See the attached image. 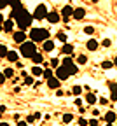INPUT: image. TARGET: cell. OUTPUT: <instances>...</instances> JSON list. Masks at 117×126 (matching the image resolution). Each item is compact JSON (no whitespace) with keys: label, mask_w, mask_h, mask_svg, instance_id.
Here are the masks:
<instances>
[{"label":"cell","mask_w":117,"mask_h":126,"mask_svg":"<svg viewBox=\"0 0 117 126\" xmlns=\"http://www.w3.org/2000/svg\"><path fill=\"white\" fill-rule=\"evenodd\" d=\"M11 19H14V23L18 25V28L23 32V30H26V28L31 26L33 16H31L25 7H16V9H12V12H11Z\"/></svg>","instance_id":"cell-1"},{"label":"cell","mask_w":117,"mask_h":126,"mask_svg":"<svg viewBox=\"0 0 117 126\" xmlns=\"http://www.w3.org/2000/svg\"><path fill=\"white\" fill-rule=\"evenodd\" d=\"M28 37L31 39V42H45L49 40V32L45 28H31Z\"/></svg>","instance_id":"cell-2"},{"label":"cell","mask_w":117,"mask_h":126,"mask_svg":"<svg viewBox=\"0 0 117 126\" xmlns=\"http://www.w3.org/2000/svg\"><path fill=\"white\" fill-rule=\"evenodd\" d=\"M21 54L25 58H33V54H37V47H35V42L31 40H26L25 44H21Z\"/></svg>","instance_id":"cell-3"},{"label":"cell","mask_w":117,"mask_h":126,"mask_svg":"<svg viewBox=\"0 0 117 126\" xmlns=\"http://www.w3.org/2000/svg\"><path fill=\"white\" fill-rule=\"evenodd\" d=\"M47 9H45V5H37L35 7V12H33V19H47Z\"/></svg>","instance_id":"cell-4"},{"label":"cell","mask_w":117,"mask_h":126,"mask_svg":"<svg viewBox=\"0 0 117 126\" xmlns=\"http://www.w3.org/2000/svg\"><path fill=\"white\" fill-rule=\"evenodd\" d=\"M61 65H63V67H66V70L70 72V75H75V74H77V70H79V68H77V65H73V61H72V58H70V56H66V58L63 60Z\"/></svg>","instance_id":"cell-5"},{"label":"cell","mask_w":117,"mask_h":126,"mask_svg":"<svg viewBox=\"0 0 117 126\" xmlns=\"http://www.w3.org/2000/svg\"><path fill=\"white\" fill-rule=\"evenodd\" d=\"M54 75L59 79V81H65V79H68L70 77V72L66 70V67H63V65H59L58 68H56V72H54Z\"/></svg>","instance_id":"cell-6"},{"label":"cell","mask_w":117,"mask_h":126,"mask_svg":"<svg viewBox=\"0 0 117 126\" xmlns=\"http://www.w3.org/2000/svg\"><path fill=\"white\" fill-rule=\"evenodd\" d=\"M73 7H70V5H65L63 9H61V16H63V21H68V18L70 16H73Z\"/></svg>","instance_id":"cell-7"},{"label":"cell","mask_w":117,"mask_h":126,"mask_svg":"<svg viewBox=\"0 0 117 126\" xmlns=\"http://www.w3.org/2000/svg\"><path fill=\"white\" fill-rule=\"evenodd\" d=\"M12 39H14V42H18V44H25L26 42V33L25 32H16V33L12 35Z\"/></svg>","instance_id":"cell-8"},{"label":"cell","mask_w":117,"mask_h":126,"mask_svg":"<svg viewBox=\"0 0 117 126\" xmlns=\"http://www.w3.org/2000/svg\"><path fill=\"white\" fill-rule=\"evenodd\" d=\"M47 21H49V23H53V25H56V23L59 21V14H58L56 11H51V12L47 14Z\"/></svg>","instance_id":"cell-9"},{"label":"cell","mask_w":117,"mask_h":126,"mask_svg":"<svg viewBox=\"0 0 117 126\" xmlns=\"http://www.w3.org/2000/svg\"><path fill=\"white\" fill-rule=\"evenodd\" d=\"M47 86L51 88V89H58V88H59V79H58V77L47 79Z\"/></svg>","instance_id":"cell-10"},{"label":"cell","mask_w":117,"mask_h":126,"mask_svg":"<svg viewBox=\"0 0 117 126\" xmlns=\"http://www.w3.org/2000/svg\"><path fill=\"white\" fill-rule=\"evenodd\" d=\"M86 16V9H82V7H77L73 11V19H82Z\"/></svg>","instance_id":"cell-11"},{"label":"cell","mask_w":117,"mask_h":126,"mask_svg":"<svg viewBox=\"0 0 117 126\" xmlns=\"http://www.w3.org/2000/svg\"><path fill=\"white\" fill-rule=\"evenodd\" d=\"M105 121H107L108 124L115 123V121H117V116H115V112H112V110H110V112H107V114H105Z\"/></svg>","instance_id":"cell-12"},{"label":"cell","mask_w":117,"mask_h":126,"mask_svg":"<svg viewBox=\"0 0 117 126\" xmlns=\"http://www.w3.org/2000/svg\"><path fill=\"white\" fill-rule=\"evenodd\" d=\"M42 49H44L45 53H51V51L54 49V42H53V40H45L44 46H42Z\"/></svg>","instance_id":"cell-13"},{"label":"cell","mask_w":117,"mask_h":126,"mask_svg":"<svg viewBox=\"0 0 117 126\" xmlns=\"http://www.w3.org/2000/svg\"><path fill=\"white\" fill-rule=\"evenodd\" d=\"M14 30V19H5L4 21V32H12Z\"/></svg>","instance_id":"cell-14"},{"label":"cell","mask_w":117,"mask_h":126,"mask_svg":"<svg viewBox=\"0 0 117 126\" xmlns=\"http://www.w3.org/2000/svg\"><path fill=\"white\" fill-rule=\"evenodd\" d=\"M86 47H88L89 51H96V49H98V40L89 39V40H88V44H86Z\"/></svg>","instance_id":"cell-15"},{"label":"cell","mask_w":117,"mask_h":126,"mask_svg":"<svg viewBox=\"0 0 117 126\" xmlns=\"http://www.w3.org/2000/svg\"><path fill=\"white\" fill-rule=\"evenodd\" d=\"M61 51H63L66 56H70V54L73 53V46H70V44H65V46L61 47Z\"/></svg>","instance_id":"cell-16"},{"label":"cell","mask_w":117,"mask_h":126,"mask_svg":"<svg viewBox=\"0 0 117 126\" xmlns=\"http://www.w3.org/2000/svg\"><path fill=\"white\" fill-rule=\"evenodd\" d=\"M86 102H88V103H91V105H93V103H96V94L89 91V93L86 94Z\"/></svg>","instance_id":"cell-17"},{"label":"cell","mask_w":117,"mask_h":126,"mask_svg":"<svg viewBox=\"0 0 117 126\" xmlns=\"http://www.w3.org/2000/svg\"><path fill=\"white\" fill-rule=\"evenodd\" d=\"M7 54H9V49H7V46L0 44V58H7Z\"/></svg>","instance_id":"cell-18"},{"label":"cell","mask_w":117,"mask_h":126,"mask_svg":"<svg viewBox=\"0 0 117 126\" xmlns=\"http://www.w3.org/2000/svg\"><path fill=\"white\" fill-rule=\"evenodd\" d=\"M7 60L9 61H18V53H16V51H9V54H7Z\"/></svg>","instance_id":"cell-19"},{"label":"cell","mask_w":117,"mask_h":126,"mask_svg":"<svg viewBox=\"0 0 117 126\" xmlns=\"http://www.w3.org/2000/svg\"><path fill=\"white\" fill-rule=\"evenodd\" d=\"M112 67H114V63L108 61V60H105V61L102 63V68H105V70H108V68H112Z\"/></svg>","instance_id":"cell-20"},{"label":"cell","mask_w":117,"mask_h":126,"mask_svg":"<svg viewBox=\"0 0 117 126\" xmlns=\"http://www.w3.org/2000/svg\"><path fill=\"white\" fill-rule=\"evenodd\" d=\"M31 61H33V63H42V54H40V53H37V54H33Z\"/></svg>","instance_id":"cell-21"},{"label":"cell","mask_w":117,"mask_h":126,"mask_svg":"<svg viewBox=\"0 0 117 126\" xmlns=\"http://www.w3.org/2000/svg\"><path fill=\"white\" fill-rule=\"evenodd\" d=\"M31 74H33V75H42L44 70H42L40 67H33V68H31Z\"/></svg>","instance_id":"cell-22"},{"label":"cell","mask_w":117,"mask_h":126,"mask_svg":"<svg viewBox=\"0 0 117 126\" xmlns=\"http://www.w3.org/2000/svg\"><path fill=\"white\" fill-rule=\"evenodd\" d=\"M9 5L12 9H16V7H21V2H19V0H9Z\"/></svg>","instance_id":"cell-23"},{"label":"cell","mask_w":117,"mask_h":126,"mask_svg":"<svg viewBox=\"0 0 117 126\" xmlns=\"http://www.w3.org/2000/svg\"><path fill=\"white\" fill-rule=\"evenodd\" d=\"M56 37H58V40H61V42H65V44H66V35L63 33V32H58Z\"/></svg>","instance_id":"cell-24"},{"label":"cell","mask_w":117,"mask_h":126,"mask_svg":"<svg viewBox=\"0 0 117 126\" xmlns=\"http://www.w3.org/2000/svg\"><path fill=\"white\" fill-rule=\"evenodd\" d=\"M42 75H44V77H45V79H51V77H53V70H51V68H45V70H44V74H42Z\"/></svg>","instance_id":"cell-25"},{"label":"cell","mask_w":117,"mask_h":126,"mask_svg":"<svg viewBox=\"0 0 117 126\" xmlns=\"http://www.w3.org/2000/svg\"><path fill=\"white\" fill-rule=\"evenodd\" d=\"M72 119H73V116H72V114H65V116H63V123H66V124L72 123Z\"/></svg>","instance_id":"cell-26"},{"label":"cell","mask_w":117,"mask_h":126,"mask_svg":"<svg viewBox=\"0 0 117 126\" xmlns=\"http://www.w3.org/2000/svg\"><path fill=\"white\" fill-rule=\"evenodd\" d=\"M86 61H88V58H86L84 54H80V56L77 58V63H80V65H84V63H86Z\"/></svg>","instance_id":"cell-27"},{"label":"cell","mask_w":117,"mask_h":126,"mask_svg":"<svg viewBox=\"0 0 117 126\" xmlns=\"http://www.w3.org/2000/svg\"><path fill=\"white\" fill-rule=\"evenodd\" d=\"M4 75H5V77H12V75H14V70H12V68H5V70H4Z\"/></svg>","instance_id":"cell-28"},{"label":"cell","mask_w":117,"mask_h":126,"mask_svg":"<svg viewBox=\"0 0 117 126\" xmlns=\"http://www.w3.org/2000/svg\"><path fill=\"white\" fill-rule=\"evenodd\" d=\"M72 93H73L75 96H77V94H80V93H82V88H80V86H75V88L72 89Z\"/></svg>","instance_id":"cell-29"},{"label":"cell","mask_w":117,"mask_h":126,"mask_svg":"<svg viewBox=\"0 0 117 126\" xmlns=\"http://www.w3.org/2000/svg\"><path fill=\"white\" fill-rule=\"evenodd\" d=\"M25 84H26V86H31V84H33V77H28V75H26V77H25Z\"/></svg>","instance_id":"cell-30"},{"label":"cell","mask_w":117,"mask_h":126,"mask_svg":"<svg viewBox=\"0 0 117 126\" xmlns=\"http://www.w3.org/2000/svg\"><path fill=\"white\" fill-rule=\"evenodd\" d=\"M9 5V0H0V11H2V9H5Z\"/></svg>","instance_id":"cell-31"},{"label":"cell","mask_w":117,"mask_h":126,"mask_svg":"<svg viewBox=\"0 0 117 126\" xmlns=\"http://www.w3.org/2000/svg\"><path fill=\"white\" fill-rule=\"evenodd\" d=\"M93 32H94V28H93V26H86V28H84V33H89V35H91Z\"/></svg>","instance_id":"cell-32"},{"label":"cell","mask_w":117,"mask_h":126,"mask_svg":"<svg viewBox=\"0 0 117 126\" xmlns=\"http://www.w3.org/2000/svg\"><path fill=\"white\" fill-rule=\"evenodd\" d=\"M51 67H56V68H58V67H59V60H56V58L51 60Z\"/></svg>","instance_id":"cell-33"},{"label":"cell","mask_w":117,"mask_h":126,"mask_svg":"<svg viewBox=\"0 0 117 126\" xmlns=\"http://www.w3.org/2000/svg\"><path fill=\"white\" fill-rule=\"evenodd\" d=\"M108 86H110V89H112V93H117V84H115V82H110Z\"/></svg>","instance_id":"cell-34"},{"label":"cell","mask_w":117,"mask_h":126,"mask_svg":"<svg viewBox=\"0 0 117 126\" xmlns=\"http://www.w3.org/2000/svg\"><path fill=\"white\" fill-rule=\"evenodd\" d=\"M79 124H80V126H88V119L80 117V119H79Z\"/></svg>","instance_id":"cell-35"},{"label":"cell","mask_w":117,"mask_h":126,"mask_svg":"<svg viewBox=\"0 0 117 126\" xmlns=\"http://www.w3.org/2000/svg\"><path fill=\"white\" fill-rule=\"evenodd\" d=\"M5 82V75H4V72H0V84H4Z\"/></svg>","instance_id":"cell-36"},{"label":"cell","mask_w":117,"mask_h":126,"mask_svg":"<svg viewBox=\"0 0 117 126\" xmlns=\"http://www.w3.org/2000/svg\"><path fill=\"white\" fill-rule=\"evenodd\" d=\"M102 44H103V46H105V47H108V46H110V44H112V42H110V39H105V40H103V42H102Z\"/></svg>","instance_id":"cell-37"},{"label":"cell","mask_w":117,"mask_h":126,"mask_svg":"<svg viewBox=\"0 0 117 126\" xmlns=\"http://www.w3.org/2000/svg\"><path fill=\"white\" fill-rule=\"evenodd\" d=\"M89 124H91V126H98V119H91Z\"/></svg>","instance_id":"cell-38"},{"label":"cell","mask_w":117,"mask_h":126,"mask_svg":"<svg viewBox=\"0 0 117 126\" xmlns=\"http://www.w3.org/2000/svg\"><path fill=\"white\" fill-rule=\"evenodd\" d=\"M33 121H35V117H33V116H28V117H26V123H33Z\"/></svg>","instance_id":"cell-39"},{"label":"cell","mask_w":117,"mask_h":126,"mask_svg":"<svg viewBox=\"0 0 117 126\" xmlns=\"http://www.w3.org/2000/svg\"><path fill=\"white\" fill-rule=\"evenodd\" d=\"M110 98H112L114 102H117V93H112V94H110Z\"/></svg>","instance_id":"cell-40"},{"label":"cell","mask_w":117,"mask_h":126,"mask_svg":"<svg viewBox=\"0 0 117 126\" xmlns=\"http://www.w3.org/2000/svg\"><path fill=\"white\" fill-rule=\"evenodd\" d=\"M18 126H28V124H26L25 121H18Z\"/></svg>","instance_id":"cell-41"},{"label":"cell","mask_w":117,"mask_h":126,"mask_svg":"<svg viewBox=\"0 0 117 126\" xmlns=\"http://www.w3.org/2000/svg\"><path fill=\"white\" fill-rule=\"evenodd\" d=\"M0 126H9V124L7 123H0Z\"/></svg>","instance_id":"cell-42"},{"label":"cell","mask_w":117,"mask_h":126,"mask_svg":"<svg viewBox=\"0 0 117 126\" xmlns=\"http://www.w3.org/2000/svg\"><path fill=\"white\" fill-rule=\"evenodd\" d=\"M114 65H115V67H117V56H115V61H114Z\"/></svg>","instance_id":"cell-43"},{"label":"cell","mask_w":117,"mask_h":126,"mask_svg":"<svg viewBox=\"0 0 117 126\" xmlns=\"http://www.w3.org/2000/svg\"><path fill=\"white\" fill-rule=\"evenodd\" d=\"M93 2H98V0H93Z\"/></svg>","instance_id":"cell-44"},{"label":"cell","mask_w":117,"mask_h":126,"mask_svg":"<svg viewBox=\"0 0 117 126\" xmlns=\"http://www.w3.org/2000/svg\"><path fill=\"white\" fill-rule=\"evenodd\" d=\"M107 126H112V124H107Z\"/></svg>","instance_id":"cell-45"}]
</instances>
